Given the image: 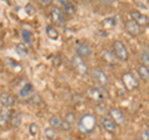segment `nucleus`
<instances>
[{
    "label": "nucleus",
    "mask_w": 149,
    "mask_h": 140,
    "mask_svg": "<svg viewBox=\"0 0 149 140\" xmlns=\"http://www.w3.org/2000/svg\"><path fill=\"white\" fill-rule=\"evenodd\" d=\"M97 128V119L93 114H85L78 120V130L83 134H92Z\"/></svg>",
    "instance_id": "obj_1"
},
{
    "label": "nucleus",
    "mask_w": 149,
    "mask_h": 140,
    "mask_svg": "<svg viewBox=\"0 0 149 140\" xmlns=\"http://www.w3.org/2000/svg\"><path fill=\"white\" fill-rule=\"evenodd\" d=\"M72 66L74 68V71H76L78 74H81V76H87L88 74V66H87V63L83 61V58L80 57L78 55L76 56H73L72 57Z\"/></svg>",
    "instance_id": "obj_2"
},
{
    "label": "nucleus",
    "mask_w": 149,
    "mask_h": 140,
    "mask_svg": "<svg viewBox=\"0 0 149 140\" xmlns=\"http://www.w3.org/2000/svg\"><path fill=\"white\" fill-rule=\"evenodd\" d=\"M113 52L116 55V57H117L119 61H127L128 60V51H127V47L124 46V44L122 42V41H114V44H113Z\"/></svg>",
    "instance_id": "obj_3"
},
{
    "label": "nucleus",
    "mask_w": 149,
    "mask_h": 140,
    "mask_svg": "<svg viewBox=\"0 0 149 140\" xmlns=\"http://www.w3.org/2000/svg\"><path fill=\"white\" fill-rule=\"evenodd\" d=\"M122 82H123V85L125 87V89H128V91L137 89L138 86H139V82H138L137 77L134 76L132 72L124 73L123 76H122Z\"/></svg>",
    "instance_id": "obj_4"
},
{
    "label": "nucleus",
    "mask_w": 149,
    "mask_h": 140,
    "mask_svg": "<svg viewBox=\"0 0 149 140\" xmlns=\"http://www.w3.org/2000/svg\"><path fill=\"white\" fill-rule=\"evenodd\" d=\"M50 16L55 25H63L65 21H66L65 20L63 11L58 6H52V9H51V11H50Z\"/></svg>",
    "instance_id": "obj_5"
},
{
    "label": "nucleus",
    "mask_w": 149,
    "mask_h": 140,
    "mask_svg": "<svg viewBox=\"0 0 149 140\" xmlns=\"http://www.w3.org/2000/svg\"><path fill=\"white\" fill-rule=\"evenodd\" d=\"M76 55H78L80 57H90L92 55V49L85 41H77L76 42Z\"/></svg>",
    "instance_id": "obj_6"
},
{
    "label": "nucleus",
    "mask_w": 149,
    "mask_h": 140,
    "mask_svg": "<svg viewBox=\"0 0 149 140\" xmlns=\"http://www.w3.org/2000/svg\"><path fill=\"white\" fill-rule=\"evenodd\" d=\"M92 77L93 79L98 83L100 86H107L109 83V79H108V76L102 71V69L100 68H96V69H93V72H92Z\"/></svg>",
    "instance_id": "obj_7"
},
{
    "label": "nucleus",
    "mask_w": 149,
    "mask_h": 140,
    "mask_svg": "<svg viewBox=\"0 0 149 140\" xmlns=\"http://www.w3.org/2000/svg\"><path fill=\"white\" fill-rule=\"evenodd\" d=\"M87 94L93 102H102L103 100V98H104V96H106V93L103 92V89H101V88L91 87V88H88Z\"/></svg>",
    "instance_id": "obj_8"
},
{
    "label": "nucleus",
    "mask_w": 149,
    "mask_h": 140,
    "mask_svg": "<svg viewBox=\"0 0 149 140\" xmlns=\"http://www.w3.org/2000/svg\"><path fill=\"white\" fill-rule=\"evenodd\" d=\"M129 14H130V16H132V20L136 21L139 26H146L149 24V19L147 15H144V14L139 12L137 10H132Z\"/></svg>",
    "instance_id": "obj_9"
},
{
    "label": "nucleus",
    "mask_w": 149,
    "mask_h": 140,
    "mask_svg": "<svg viewBox=\"0 0 149 140\" xmlns=\"http://www.w3.org/2000/svg\"><path fill=\"white\" fill-rule=\"evenodd\" d=\"M124 27H125V30H127V32L129 35H132V36H138V35H141V26H139L138 24L134 20H128V21H125V24H124Z\"/></svg>",
    "instance_id": "obj_10"
},
{
    "label": "nucleus",
    "mask_w": 149,
    "mask_h": 140,
    "mask_svg": "<svg viewBox=\"0 0 149 140\" xmlns=\"http://www.w3.org/2000/svg\"><path fill=\"white\" fill-rule=\"evenodd\" d=\"M109 116L112 120H114V123L117 125H120L125 122V116L122 113V110L118 109V108H113L109 110Z\"/></svg>",
    "instance_id": "obj_11"
},
{
    "label": "nucleus",
    "mask_w": 149,
    "mask_h": 140,
    "mask_svg": "<svg viewBox=\"0 0 149 140\" xmlns=\"http://www.w3.org/2000/svg\"><path fill=\"white\" fill-rule=\"evenodd\" d=\"M60 5L62 6L63 11L67 14V15H74L76 14V5L73 4L72 0H58Z\"/></svg>",
    "instance_id": "obj_12"
},
{
    "label": "nucleus",
    "mask_w": 149,
    "mask_h": 140,
    "mask_svg": "<svg viewBox=\"0 0 149 140\" xmlns=\"http://www.w3.org/2000/svg\"><path fill=\"white\" fill-rule=\"evenodd\" d=\"M15 103V99H14V97L11 94H9L6 92H3L1 94H0V104H1V108H10V107L14 105Z\"/></svg>",
    "instance_id": "obj_13"
},
{
    "label": "nucleus",
    "mask_w": 149,
    "mask_h": 140,
    "mask_svg": "<svg viewBox=\"0 0 149 140\" xmlns=\"http://www.w3.org/2000/svg\"><path fill=\"white\" fill-rule=\"evenodd\" d=\"M101 125L106 132L108 133H114L116 132V128H117V124L114 123V120H112L109 118H101Z\"/></svg>",
    "instance_id": "obj_14"
},
{
    "label": "nucleus",
    "mask_w": 149,
    "mask_h": 140,
    "mask_svg": "<svg viewBox=\"0 0 149 140\" xmlns=\"http://www.w3.org/2000/svg\"><path fill=\"white\" fill-rule=\"evenodd\" d=\"M137 72H138V76L142 81L149 82V67L144 66V64H141V66H138Z\"/></svg>",
    "instance_id": "obj_15"
},
{
    "label": "nucleus",
    "mask_w": 149,
    "mask_h": 140,
    "mask_svg": "<svg viewBox=\"0 0 149 140\" xmlns=\"http://www.w3.org/2000/svg\"><path fill=\"white\" fill-rule=\"evenodd\" d=\"M34 93V87H32L31 83H26V85L21 88V91H20V97L21 98H26V97H29L30 94H32Z\"/></svg>",
    "instance_id": "obj_16"
},
{
    "label": "nucleus",
    "mask_w": 149,
    "mask_h": 140,
    "mask_svg": "<svg viewBox=\"0 0 149 140\" xmlns=\"http://www.w3.org/2000/svg\"><path fill=\"white\" fill-rule=\"evenodd\" d=\"M49 122H50L51 128H54V129H61V125H62L63 119H61L58 115H52L50 118Z\"/></svg>",
    "instance_id": "obj_17"
},
{
    "label": "nucleus",
    "mask_w": 149,
    "mask_h": 140,
    "mask_svg": "<svg viewBox=\"0 0 149 140\" xmlns=\"http://www.w3.org/2000/svg\"><path fill=\"white\" fill-rule=\"evenodd\" d=\"M46 35L49 36V39L51 40H57L58 39V31L55 29L54 26H51V25H47L46 26Z\"/></svg>",
    "instance_id": "obj_18"
},
{
    "label": "nucleus",
    "mask_w": 149,
    "mask_h": 140,
    "mask_svg": "<svg viewBox=\"0 0 149 140\" xmlns=\"http://www.w3.org/2000/svg\"><path fill=\"white\" fill-rule=\"evenodd\" d=\"M15 51H16V53L20 56V57H22V58L26 57L27 53H29V50H27L25 44H17L16 47H15Z\"/></svg>",
    "instance_id": "obj_19"
},
{
    "label": "nucleus",
    "mask_w": 149,
    "mask_h": 140,
    "mask_svg": "<svg viewBox=\"0 0 149 140\" xmlns=\"http://www.w3.org/2000/svg\"><path fill=\"white\" fill-rule=\"evenodd\" d=\"M44 134L47 140H55L57 138V133H56V129H54V128H46L44 130Z\"/></svg>",
    "instance_id": "obj_20"
},
{
    "label": "nucleus",
    "mask_w": 149,
    "mask_h": 140,
    "mask_svg": "<svg viewBox=\"0 0 149 140\" xmlns=\"http://www.w3.org/2000/svg\"><path fill=\"white\" fill-rule=\"evenodd\" d=\"M21 37H22V40H24V44L30 45L32 42V34H31L30 30H26V29L22 30L21 31Z\"/></svg>",
    "instance_id": "obj_21"
},
{
    "label": "nucleus",
    "mask_w": 149,
    "mask_h": 140,
    "mask_svg": "<svg viewBox=\"0 0 149 140\" xmlns=\"http://www.w3.org/2000/svg\"><path fill=\"white\" fill-rule=\"evenodd\" d=\"M102 25L104 27H108V29H112V27H114L117 25V19L116 17H107L102 21Z\"/></svg>",
    "instance_id": "obj_22"
},
{
    "label": "nucleus",
    "mask_w": 149,
    "mask_h": 140,
    "mask_svg": "<svg viewBox=\"0 0 149 140\" xmlns=\"http://www.w3.org/2000/svg\"><path fill=\"white\" fill-rule=\"evenodd\" d=\"M139 58H141V61H142V63L144 64V66L149 67V50L142 51V53H141V56H139Z\"/></svg>",
    "instance_id": "obj_23"
},
{
    "label": "nucleus",
    "mask_w": 149,
    "mask_h": 140,
    "mask_svg": "<svg viewBox=\"0 0 149 140\" xmlns=\"http://www.w3.org/2000/svg\"><path fill=\"white\" fill-rule=\"evenodd\" d=\"M21 119H22V115H21V113H15V115L11 118V120H13V127H15V128H19L20 127V124H21Z\"/></svg>",
    "instance_id": "obj_24"
},
{
    "label": "nucleus",
    "mask_w": 149,
    "mask_h": 140,
    "mask_svg": "<svg viewBox=\"0 0 149 140\" xmlns=\"http://www.w3.org/2000/svg\"><path fill=\"white\" fill-rule=\"evenodd\" d=\"M9 116H10V113H9V110H3L1 112V115H0V119H1V127L6 124Z\"/></svg>",
    "instance_id": "obj_25"
},
{
    "label": "nucleus",
    "mask_w": 149,
    "mask_h": 140,
    "mask_svg": "<svg viewBox=\"0 0 149 140\" xmlns=\"http://www.w3.org/2000/svg\"><path fill=\"white\" fill-rule=\"evenodd\" d=\"M6 63H8L9 66H10L13 69H15V68H16V69H20V68H21V66H20V64H19L17 62H15V61H14L13 58H9V57H8V58H6Z\"/></svg>",
    "instance_id": "obj_26"
},
{
    "label": "nucleus",
    "mask_w": 149,
    "mask_h": 140,
    "mask_svg": "<svg viewBox=\"0 0 149 140\" xmlns=\"http://www.w3.org/2000/svg\"><path fill=\"white\" fill-rule=\"evenodd\" d=\"M71 128H72V124L68 123L67 120L63 119L62 125H61V130H62V132H70V130H71Z\"/></svg>",
    "instance_id": "obj_27"
},
{
    "label": "nucleus",
    "mask_w": 149,
    "mask_h": 140,
    "mask_svg": "<svg viewBox=\"0 0 149 140\" xmlns=\"http://www.w3.org/2000/svg\"><path fill=\"white\" fill-rule=\"evenodd\" d=\"M37 133H39V127H37V124L31 123L30 124V134L35 137V135H37Z\"/></svg>",
    "instance_id": "obj_28"
},
{
    "label": "nucleus",
    "mask_w": 149,
    "mask_h": 140,
    "mask_svg": "<svg viewBox=\"0 0 149 140\" xmlns=\"http://www.w3.org/2000/svg\"><path fill=\"white\" fill-rule=\"evenodd\" d=\"M65 120H67L68 123L73 124L74 122H76V116H74V114H73V113H67L66 115H65Z\"/></svg>",
    "instance_id": "obj_29"
},
{
    "label": "nucleus",
    "mask_w": 149,
    "mask_h": 140,
    "mask_svg": "<svg viewBox=\"0 0 149 140\" xmlns=\"http://www.w3.org/2000/svg\"><path fill=\"white\" fill-rule=\"evenodd\" d=\"M25 11H26V14L27 15H30V16H32L35 14V8L31 5V4H27V5L25 6Z\"/></svg>",
    "instance_id": "obj_30"
},
{
    "label": "nucleus",
    "mask_w": 149,
    "mask_h": 140,
    "mask_svg": "<svg viewBox=\"0 0 149 140\" xmlns=\"http://www.w3.org/2000/svg\"><path fill=\"white\" fill-rule=\"evenodd\" d=\"M142 137H143V140H149V128L148 129H144Z\"/></svg>",
    "instance_id": "obj_31"
},
{
    "label": "nucleus",
    "mask_w": 149,
    "mask_h": 140,
    "mask_svg": "<svg viewBox=\"0 0 149 140\" xmlns=\"http://www.w3.org/2000/svg\"><path fill=\"white\" fill-rule=\"evenodd\" d=\"M41 5H50L51 3H52V0H37Z\"/></svg>",
    "instance_id": "obj_32"
},
{
    "label": "nucleus",
    "mask_w": 149,
    "mask_h": 140,
    "mask_svg": "<svg viewBox=\"0 0 149 140\" xmlns=\"http://www.w3.org/2000/svg\"><path fill=\"white\" fill-rule=\"evenodd\" d=\"M100 1L106 4V5H112V4H113V0H100Z\"/></svg>",
    "instance_id": "obj_33"
},
{
    "label": "nucleus",
    "mask_w": 149,
    "mask_h": 140,
    "mask_svg": "<svg viewBox=\"0 0 149 140\" xmlns=\"http://www.w3.org/2000/svg\"><path fill=\"white\" fill-rule=\"evenodd\" d=\"M60 63H61V62H60V56L57 55V56H56V64H57V66H58Z\"/></svg>",
    "instance_id": "obj_34"
},
{
    "label": "nucleus",
    "mask_w": 149,
    "mask_h": 140,
    "mask_svg": "<svg viewBox=\"0 0 149 140\" xmlns=\"http://www.w3.org/2000/svg\"><path fill=\"white\" fill-rule=\"evenodd\" d=\"M133 140H142V139H139V138H136V139H133Z\"/></svg>",
    "instance_id": "obj_35"
},
{
    "label": "nucleus",
    "mask_w": 149,
    "mask_h": 140,
    "mask_svg": "<svg viewBox=\"0 0 149 140\" xmlns=\"http://www.w3.org/2000/svg\"><path fill=\"white\" fill-rule=\"evenodd\" d=\"M92 140H97V139H92Z\"/></svg>",
    "instance_id": "obj_36"
},
{
    "label": "nucleus",
    "mask_w": 149,
    "mask_h": 140,
    "mask_svg": "<svg viewBox=\"0 0 149 140\" xmlns=\"http://www.w3.org/2000/svg\"><path fill=\"white\" fill-rule=\"evenodd\" d=\"M60 140H61V139H60Z\"/></svg>",
    "instance_id": "obj_37"
}]
</instances>
